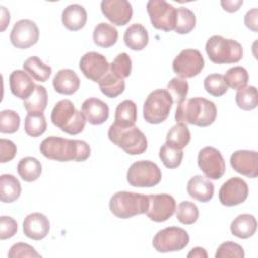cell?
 <instances>
[{"instance_id": "1", "label": "cell", "mask_w": 258, "mask_h": 258, "mask_svg": "<svg viewBox=\"0 0 258 258\" xmlns=\"http://www.w3.org/2000/svg\"><path fill=\"white\" fill-rule=\"evenodd\" d=\"M39 150L44 157L61 162L85 161L91 154V148L86 141L59 136H49L43 139Z\"/></svg>"}, {"instance_id": "2", "label": "cell", "mask_w": 258, "mask_h": 258, "mask_svg": "<svg viewBox=\"0 0 258 258\" xmlns=\"http://www.w3.org/2000/svg\"><path fill=\"white\" fill-rule=\"evenodd\" d=\"M174 118L176 123L207 127L215 122L217 108L214 102L205 98L185 99L177 105Z\"/></svg>"}, {"instance_id": "3", "label": "cell", "mask_w": 258, "mask_h": 258, "mask_svg": "<svg viewBox=\"0 0 258 258\" xmlns=\"http://www.w3.org/2000/svg\"><path fill=\"white\" fill-rule=\"evenodd\" d=\"M148 196L133 191H117L109 202L111 213L120 219H129L145 214L148 209Z\"/></svg>"}, {"instance_id": "4", "label": "cell", "mask_w": 258, "mask_h": 258, "mask_svg": "<svg viewBox=\"0 0 258 258\" xmlns=\"http://www.w3.org/2000/svg\"><path fill=\"white\" fill-rule=\"evenodd\" d=\"M50 119L54 126L72 135L81 133L87 121L84 114L76 109L72 101L67 99L55 104Z\"/></svg>"}, {"instance_id": "5", "label": "cell", "mask_w": 258, "mask_h": 258, "mask_svg": "<svg viewBox=\"0 0 258 258\" xmlns=\"http://www.w3.org/2000/svg\"><path fill=\"white\" fill-rule=\"evenodd\" d=\"M206 52L211 61L218 64L236 63L243 57L242 45L221 35L211 36L206 43Z\"/></svg>"}, {"instance_id": "6", "label": "cell", "mask_w": 258, "mask_h": 258, "mask_svg": "<svg viewBox=\"0 0 258 258\" xmlns=\"http://www.w3.org/2000/svg\"><path fill=\"white\" fill-rule=\"evenodd\" d=\"M109 139L127 154H142L147 149V139L144 133L136 126L121 128L112 124L108 130Z\"/></svg>"}, {"instance_id": "7", "label": "cell", "mask_w": 258, "mask_h": 258, "mask_svg": "<svg viewBox=\"0 0 258 258\" xmlns=\"http://www.w3.org/2000/svg\"><path fill=\"white\" fill-rule=\"evenodd\" d=\"M172 104V99L166 90H155L147 96L143 104V118L149 124H160L167 119Z\"/></svg>"}, {"instance_id": "8", "label": "cell", "mask_w": 258, "mask_h": 258, "mask_svg": "<svg viewBox=\"0 0 258 258\" xmlns=\"http://www.w3.org/2000/svg\"><path fill=\"white\" fill-rule=\"evenodd\" d=\"M161 170L150 160H139L130 165L127 181L134 187H152L161 180Z\"/></svg>"}, {"instance_id": "9", "label": "cell", "mask_w": 258, "mask_h": 258, "mask_svg": "<svg viewBox=\"0 0 258 258\" xmlns=\"http://www.w3.org/2000/svg\"><path fill=\"white\" fill-rule=\"evenodd\" d=\"M189 243L188 233L179 227H167L158 231L152 240L154 249L159 253L176 252L184 249Z\"/></svg>"}, {"instance_id": "10", "label": "cell", "mask_w": 258, "mask_h": 258, "mask_svg": "<svg viewBox=\"0 0 258 258\" xmlns=\"http://www.w3.org/2000/svg\"><path fill=\"white\" fill-rule=\"evenodd\" d=\"M151 24L156 29L174 30L176 9L164 0H149L146 5Z\"/></svg>"}, {"instance_id": "11", "label": "cell", "mask_w": 258, "mask_h": 258, "mask_svg": "<svg viewBox=\"0 0 258 258\" xmlns=\"http://www.w3.org/2000/svg\"><path fill=\"white\" fill-rule=\"evenodd\" d=\"M205 60L198 49H183L172 61L173 72L182 79L194 78L204 69Z\"/></svg>"}, {"instance_id": "12", "label": "cell", "mask_w": 258, "mask_h": 258, "mask_svg": "<svg viewBox=\"0 0 258 258\" xmlns=\"http://www.w3.org/2000/svg\"><path fill=\"white\" fill-rule=\"evenodd\" d=\"M198 165L209 179H220L226 171L223 155L217 148L212 146H206L200 150Z\"/></svg>"}, {"instance_id": "13", "label": "cell", "mask_w": 258, "mask_h": 258, "mask_svg": "<svg viewBox=\"0 0 258 258\" xmlns=\"http://www.w3.org/2000/svg\"><path fill=\"white\" fill-rule=\"evenodd\" d=\"M39 30L36 23L30 19H21L15 22L10 32V41L13 46L26 49L38 41Z\"/></svg>"}, {"instance_id": "14", "label": "cell", "mask_w": 258, "mask_h": 258, "mask_svg": "<svg viewBox=\"0 0 258 258\" xmlns=\"http://www.w3.org/2000/svg\"><path fill=\"white\" fill-rule=\"evenodd\" d=\"M148 209L145 214L153 222L167 221L176 210L175 200L167 194L148 196Z\"/></svg>"}, {"instance_id": "15", "label": "cell", "mask_w": 258, "mask_h": 258, "mask_svg": "<svg viewBox=\"0 0 258 258\" xmlns=\"http://www.w3.org/2000/svg\"><path fill=\"white\" fill-rule=\"evenodd\" d=\"M249 194L248 184L241 177H231L223 183L219 190V200L226 207L240 205L246 201Z\"/></svg>"}, {"instance_id": "16", "label": "cell", "mask_w": 258, "mask_h": 258, "mask_svg": "<svg viewBox=\"0 0 258 258\" xmlns=\"http://www.w3.org/2000/svg\"><path fill=\"white\" fill-rule=\"evenodd\" d=\"M79 67L87 79L98 83L108 72L110 63L103 54L89 51L81 57Z\"/></svg>"}, {"instance_id": "17", "label": "cell", "mask_w": 258, "mask_h": 258, "mask_svg": "<svg viewBox=\"0 0 258 258\" xmlns=\"http://www.w3.org/2000/svg\"><path fill=\"white\" fill-rule=\"evenodd\" d=\"M101 10L110 22L118 26L127 24L133 14L132 6L127 0H103Z\"/></svg>"}, {"instance_id": "18", "label": "cell", "mask_w": 258, "mask_h": 258, "mask_svg": "<svg viewBox=\"0 0 258 258\" xmlns=\"http://www.w3.org/2000/svg\"><path fill=\"white\" fill-rule=\"evenodd\" d=\"M258 155L254 150H237L230 158L231 166L238 173L249 178H255L258 175Z\"/></svg>"}, {"instance_id": "19", "label": "cell", "mask_w": 258, "mask_h": 258, "mask_svg": "<svg viewBox=\"0 0 258 258\" xmlns=\"http://www.w3.org/2000/svg\"><path fill=\"white\" fill-rule=\"evenodd\" d=\"M50 224L46 216L41 213H32L23 221L24 235L32 240L39 241L45 238L49 232Z\"/></svg>"}, {"instance_id": "20", "label": "cell", "mask_w": 258, "mask_h": 258, "mask_svg": "<svg viewBox=\"0 0 258 258\" xmlns=\"http://www.w3.org/2000/svg\"><path fill=\"white\" fill-rule=\"evenodd\" d=\"M82 113L90 124L101 125L109 118V107L98 98H89L82 104Z\"/></svg>"}, {"instance_id": "21", "label": "cell", "mask_w": 258, "mask_h": 258, "mask_svg": "<svg viewBox=\"0 0 258 258\" xmlns=\"http://www.w3.org/2000/svg\"><path fill=\"white\" fill-rule=\"evenodd\" d=\"M11 93L23 101L27 99L35 89V84L25 71L15 70L9 76Z\"/></svg>"}, {"instance_id": "22", "label": "cell", "mask_w": 258, "mask_h": 258, "mask_svg": "<svg viewBox=\"0 0 258 258\" xmlns=\"http://www.w3.org/2000/svg\"><path fill=\"white\" fill-rule=\"evenodd\" d=\"M52 86L58 94L73 95L80 88V79L73 70L62 69L55 74L52 80Z\"/></svg>"}, {"instance_id": "23", "label": "cell", "mask_w": 258, "mask_h": 258, "mask_svg": "<svg viewBox=\"0 0 258 258\" xmlns=\"http://www.w3.org/2000/svg\"><path fill=\"white\" fill-rule=\"evenodd\" d=\"M214 184L210 179L202 176L195 175L192 176L186 186L187 194L195 200L201 203H207L212 200L214 196Z\"/></svg>"}, {"instance_id": "24", "label": "cell", "mask_w": 258, "mask_h": 258, "mask_svg": "<svg viewBox=\"0 0 258 258\" xmlns=\"http://www.w3.org/2000/svg\"><path fill=\"white\" fill-rule=\"evenodd\" d=\"M61 22L67 29L78 31L82 29L87 22V11L80 4H71L63 9Z\"/></svg>"}, {"instance_id": "25", "label": "cell", "mask_w": 258, "mask_h": 258, "mask_svg": "<svg viewBox=\"0 0 258 258\" xmlns=\"http://www.w3.org/2000/svg\"><path fill=\"white\" fill-rule=\"evenodd\" d=\"M124 42L132 50H142L149 41L146 28L140 23L131 24L124 32Z\"/></svg>"}, {"instance_id": "26", "label": "cell", "mask_w": 258, "mask_h": 258, "mask_svg": "<svg viewBox=\"0 0 258 258\" xmlns=\"http://www.w3.org/2000/svg\"><path fill=\"white\" fill-rule=\"evenodd\" d=\"M231 233L240 239L252 237L257 230V221L253 215L242 214L237 216L231 223Z\"/></svg>"}, {"instance_id": "27", "label": "cell", "mask_w": 258, "mask_h": 258, "mask_svg": "<svg viewBox=\"0 0 258 258\" xmlns=\"http://www.w3.org/2000/svg\"><path fill=\"white\" fill-rule=\"evenodd\" d=\"M137 120V106L131 100L121 102L115 111L114 124L121 128H129L135 125Z\"/></svg>"}, {"instance_id": "28", "label": "cell", "mask_w": 258, "mask_h": 258, "mask_svg": "<svg viewBox=\"0 0 258 258\" xmlns=\"http://www.w3.org/2000/svg\"><path fill=\"white\" fill-rule=\"evenodd\" d=\"M93 40L94 43L100 47H111L118 40V31L113 25L106 22H100L94 28Z\"/></svg>"}, {"instance_id": "29", "label": "cell", "mask_w": 258, "mask_h": 258, "mask_svg": "<svg viewBox=\"0 0 258 258\" xmlns=\"http://www.w3.org/2000/svg\"><path fill=\"white\" fill-rule=\"evenodd\" d=\"M21 194V184L12 174H2L0 176V200L3 203L16 201Z\"/></svg>"}, {"instance_id": "30", "label": "cell", "mask_w": 258, "mask_h": 258, "mask_svg": "<svg viewBox=\"0 0 258 258\" xmlns=\"http://www.w3.org/2000/svg\"><path fill=\"white\" fill-rule=\"evenodd\" d=\"M101 92L108 98H116L125 90V81L108 70L104 77L98 82Z\"/></svg>"}, {"instance_id": "31", "label": "cell", "mask_w": 258, "mask_h": 258, "mask_svg": "<svg viewBox=\"0 0 258 258\" xmlns=\"http://www.w3.org/2000/svg\"><path fill=\"white\" fill-rule=\"evenodd\" d=\"M17 172L24 181L32 182L39 178L41 174V164L35 157L26 156L19 160Z\"/></svg>"}, {"instance_id": "32", "label": "cell", "mask_w": 258, "mask_h": 258, "mask_svg": "<svg viewBox=\"0 0 258 258\" xmlns=\"http://www.w3.org/2000/svg\"><path fill=\"white\" fill-rule=\"evenodd\" d=\"M23 70L37 82H45L51 75V68L37 56L28 57L23 63Z\"/></svg>"}, {"instance_id": "33", "label": "cell", "mask_w": 258, "mask_h": 258, "mask_svg": "<svg viewBox=\"0 0 258 258\" xmlns=\"http://www.w3.org/2000/svg\"><path fill=\"white\" fill-rule=\"evenodd\" d=\"M47 92L43 86L36 85L34 92L23 101V107L28 113H43L47 105Z\"/></svg>"}, {"instance_id": "34", "label": "cell", "mask_w": 258, "mask_h": 258, "mask_svg": "<svg viewBox=\"0 0 258 258\" xmlns=\"http://www.w3.org/2000/svg\"><path fill=\"white\" fill-rule=\"evenodd\" d=\"M190 141V132L183 123H176L166 134V144L172 145L179 149L184 148Z\"/></svg>"}, {"instance_id": "35", "label": "cell", "mask_w": 258, "mask_h": 258, "mask_svg": "<svg viewBox=\"0 0 258 258\" xmlns=\"http://www.w3.org/2000/svg\"><path fill=\"white\" fill-rule=\"evenodd\" d=\"M196 15L186 7L176 9V18L174 31L178 34L189 33L196 26Z\"/></svg>"}, {"instance_id": "36", "label": "cell", "mask_w": 258, "mask_h": 258, "mask_svg": "<svg viewBox=\"0 0 258 258\" xmlns=\"http://www.w3.org/2000/svg\"><path fill=\"white\" fill-rule=\"evenodd\" d=\"M237 106L245 111H251L258 105L257 89L254 86H246L238 90L235 96Z\"/></svg>"}, {"instance_id": "37", "label": "cell", "mask_w": 258, "mask_h": 258, "mask_svg": "<svg viewBox=\"0 0 258 258\" xmlns=\"http://www.w3.org/2000/svg\"><path fill=\"white\" fill-rule=\"evenodd\" d=\"M159 158L165 167L173 169L180 165L183 158V151L182 149L164 143L159 149Z\"/></svg>"}, {"instance_id": "38", "label": "cell", "mask_w": 258, "mask_h": 258, "mask_svg": "<svg viewBox=\"0 0 258 258\" xmlns=\"http://www.w3.org/2000/svg\"><path fill=\"white\" fill-rule=\"evenodd\" d=\"M47 124L43 113H28L24 120V130L27 135L37 137L43 134Z\"/></svg>"}, {"instance_id": "39", "label": "cell", "mask_w": 258, "mask_h": 258, "mask_svg": "<svg viewBox=\"0 0 258 258\" xmlns=\"http://www.w3.org/2000/svg\"><path fill=\"white\" fill-rule=\"evenodd\" d=\"M224 80L227 86H229L233 90H240L247 86L249 75L245 68L237 66L229 69L226 72Z\"/></svg>"}, {"instance_id": "40", "label": "cell", "mask_w": 258, "mask_h": 258, "mask_svg": "<svg viewBox=\"0 0 258 258\" xmlns=\"http://www.w3.org/2000/svg\"><path fill=\"white\" fill-rule=\"evenodd\" d=\"M166 91L169 93L172 102L178 105L186 99L188 93V83L185 79L179 77L172 78L167 84Z\"/></svg>"}, {"instance_id": "41", "label": "cell", "mask_w": 258, "mask_h": 258, "mask_svg": "<svg viewBox=\"0 0 258 258\" xmlns=\"http://www.w3.org/2000/svg\"><path fill=\"white\" fill-rule=\"evenodd\" d=\"M204 87L207 93L214 97H221L228 91V86L221 74H211L204 80Z\"/></svg>"}, {"instance_id": "42", "label": "cell", "mask_w": 258, "mask_h": 258, "mask_svg": "<svg viewBox=\"0 0 258 258\" xmlns=\"http://www.w3.org/2000/svg\"><path fill=\"white\" fill-rule=\"evenodd\" d=\"M176 218L183 225H191L199 218V209L194 203L183 201L177 206Z\"/></svg>"}, {"instance_id": "43", "label": "cell", "mask_w": 258, "mask_h": 258, "mask_svg": "<svg viewBox=\"0 0 258 258\" xmlns=\"http://www.w3.org/2000/svg\"><path fill=\"white\" fill-rule=\"evenodd\" d=\"M110 71L121 79L128 78L132 70V61L130 56L126 52L119 53L114 60L110 63Z\"/></svg>"}, {"instance_id": "44", "label": "cell", "mask_w": 258, "mask_h": 258, "mask_svg": "<svg viewBox=\"0 0 258 258\" xmlns=\"http://www.w3.org/2000/svg\"><path fill=\"white\" fill-rule=\"evenodd\" d=\"M20 126L19 115L12 110H3L0 113V131L2 133H14Z\"/></svg>"}, {"instance_id": "45", "label": "cell", "mask_w": 258, "mask_h": 258, "mask_svg": "<svg viewBox=\"0 0 258 258\" xmlns=\"http://www.w3.org/2000/svg\"><path fill=\"white\" fill-rule=\"evenodd\" d=\"M244 256L245 253L243 247L232 241H227L221 244L215 254L216 258H243Z\"/></svg>"}, {"instance_id": "46", "label": "cell", "mask_w": 258, "mask_h": 258, "mask_svg": "<svg viewBox=\"0 0 258 258\" xmlns=\"http://www.w3.org/2000/svg\"><path fill=\"white\" fill-rule=\"evenodd\" d=\"M9 258H18V257H41L39 253L36 252V250L26 244V243H16L12 245L8 252Z\"/></svg>"}, {"instance_id": "47", "label": "cell", "mask_w": 258, "mask_h": 258, "mask_svg": "<svg viewBox=\"0 0 258 258\" xmlns=\"http://www.w3.org/2000/svg\"><path fill=\"white\" fill-rule=\"evenodd\" d=\"M17 232L16 221L8 216H1L0 218V239L5 240L13 237Z\"/></svg>"}, {"instance_id": "48", "label": "cell", "mask_w": 258, "mask_h": 258, "mask_svg": "<svg viewBox=\"0 0 258 258\" xmlns=\"http://www.w3.org/2000/svg\"><path fill=\"white\" fill-rule=\"evenodd\" d=\"M16 145L13 141L5 138L0 139V162L5 163L14 158L16 155Z\"/></svg>"}, {"instance_id": "49", "label": "cell", "mask_w": 258, "mask_h": 258, "mask_svg": "<svg viewBox=\"0 0 258 258\" xmlns=\"http://www.w3.org/2000/svg\"><path fill=\"white\" fill-rule=\"evenodd\" d=\"M258 15V10L257 8H253L251 10H249L246 15H245V18H244V22H245V25L253 30L254 32H257L258 31V22H257V16Z\"/></svg>"}, {"instance_id": "50", "label": "cell", "mask_w": 258, "mask_h": 258, "mask_svg": "<svg viewBox=\"0 0 258 258\" xmlns=\"http://www.w3.org/2000/svg\"><path fill=\"white\" fill-rule=\"evenodd\" d=\"M242 4H243V0L221 1V5H222L223 9L227 12H236V11H238Z\"/></svg>"}, {"instance_id": "51", "label": "cell", "mask_w": 258, "mask_h": 258, "mask_svg": "<svg viewBox=\"0 0 258 258\" xmlns=\"http://www.w3.org/2000/svg\"><path fill=\"white\" fill-rule=\"evenodd\" d=\"M187 257L188 258H207L208 253L202 247H195L189 251V253L187 254Z\"/></svg>"}, {"instance_id": "52", "label": "cell", "mask_w": 258, "mask_h": 258, "mask_svg": "<svg viewBox=\"0 0 258 258\" xmlns=\"http://www.w3.org/2000/svg\"><path fill=\"white\" fill-rule=\"evenodd\" d=\"M1 10H2V17H1V30L3 31L6 26L9 24L10 21V15H9V11L6 10V8L4 6H1Z\"/></svg>"}]
</instances>
